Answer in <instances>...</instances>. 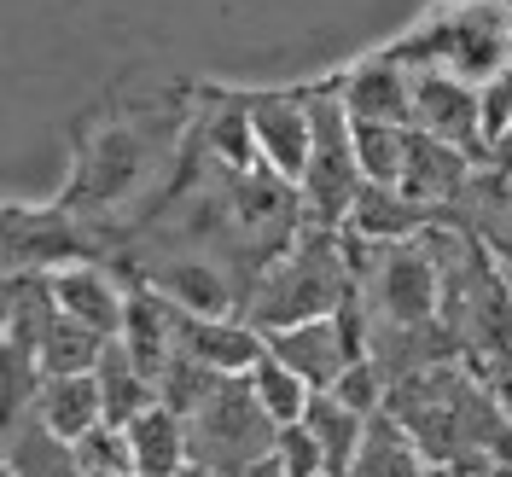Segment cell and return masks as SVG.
I'll return each instance as SVG.
<instances>
[{
    "instance_id": "6",
    "label": "cell",
    "mask_w": 512,
    "mask_h": 477,
    "mask_svg": "<svg viewBox=\"0 0 512 477\" xmlns=\"http://www.w3.org/2000/svg\"><path fill=\"white\" fill-rule=\"evenodd\" d=\"M146 169H152V163H146V140H140V128L128 123V117L94 128V134L82 140V158H76L70 187H64V216H70V210H76V216H99V210L123 204L128 192L140 187Z\"/></svg>"
},
{
    "instance_id": "31",
    "label": "cell",
    "mask_w": 512,
    "mask_h": 477,
    "mask_svg": "<svg viewBox=\"0 0 512 477\" xmlns=\"http://www.w3.org/2000/svg\"><path fill=\"white\" fill-rule=\"evenodd\" d=\"M320 477H326V472H320Z\"/></svg>"
},
{
    "instance_id": "2",
    "label": "cell",
    "mask_w": 512,
    "mask_h": 477,
    "mask_svg": "<svg viewBox=\"0 0 512 477\" xmlns=\"http://www.w3.org/2000/svg\"><path fill=\"white\" fill-rule=\"evenodd\" d=\"M355 303V274H350V239L332 227H303L286 256H274L256 286L245 291L239 320L256 332H280V326H303V320L338 315Z\"/></svg>"
},
{
    "instance_id": "19",
    "label": "cell",
    "mask_w": 512,
    "mask_h": 477,
    "mask_svg": "<svg viewBox=\"0 0 512 477\" xmlns=\"http://www.w3.org/2000/svg\"><path fill=\"white\" fill-rule=\"evenodd\" d=\"M303 431L315 437L326 477H350L355 448H361V437H367V414H355L350 402H338L332 390H315L309 408H303Z\"/></svg>"
},
{
    "instance_id": "20",
    "label": "cell",
    "mask_w": 512,
    "mask_h": 477,
    "mask_svg": "<svg viewBox=\"0 0 512 477\" xmlns=\"http://www.w3.org/2000/svg\"><path fill=\"white\" fill-rule=\"evenodd\" d=\"M128 454H134V477H175L192 466L187 448V425L175 408H146V414L128 425Z\"/></svg>"
},
{
    "instance_id": "10",
    "label": "cell",
    "mask_w": 512,
    "mask_h": 477,
    "mask_svg": "<svg viewBox=\"0 0 512 477\" xmlns=\"http://www.w3.org/2000/svg\"><path fill=\"white\" fill-rule=\"evenodd\" d=\"M169 338H175V361H192L216 379H245L256 355H262V332L245 320H210V315H187L169 303Z\"/></svg>"
},
{
    "instance_id": "8",
    "label": "cell",
    "mask_w": 512,
    "mask_h": 477,
    "mask_svg": "<svg viewBox=\"0 0 512 477\" xmlns=\"http://www.w3.org/2000/svg\"><path fill=\"white\" fill-rule=\"evenodd\" d=\"M239 117L251 134V152L262 169H274L286 187L303 181L309 163V88H274V94H239Z\"/></svg>"
},
{
    "instance_id": "28",
    "label": "cell",
    "mask_w": 512,
    "mask_h": 477,
    "mask_svg": "<svg viewBox=\"0 0 512 477\" xmlns=\"http://www.w3.org/2000/svg\"><path fill=\"white\" fill-rule=\"evenodd\" d=\"M245 477H286V472H280V466H274V454H268V460H262V466H251Z\"/></svg>"
},
{
    "instance_id": "30",
    "label": "cell",
    "mask_w": 512,
    "mask_h": 477,
    "mask_svg": "<svg viewBox=\"0 0 512 477\" xmlns=\"http://www.w3.org/2000/svg\"><path fill=\"white\" fill-rule=\"evenodd\" d=\"M0 477H12V466H0Z\"/></svg>"
},
{
    "instance_id": "26",
    "label": "cell",
    "mask_w": 512,
    "mask_h": 477,
    "mask_svg": "<svg viewBox=\"0 0 512 477\" xmlns=\"http://www.w3.org/2000/svg\"><path fill=\"white\" fill-rule=\"evenodd\" d=\"M478 123H483V152H495V146L507 140V128H512V64L495 70V76L478 88Z\"/></svg>"
},
{
    "instance_id": "21",
    "label": "cell",
    "mask_w": 512,
    "mask_h": 477,
    "mask_svg": "<svg viewBox=\"0 0 512 477\" xmlns=\"http://www.w3.org/2000/svg\"><path fill=\"white\" fill-rule=\"evenodd\" d=\"M94 384H99V408H105V425H134V419L146 414V408H158V384L146 379L128 350L117 338H105V350H99V367H94Z\"/></svg>"
},
{
    "instance_id": "15",
    "label": "cell",
    "mask_w": 512,
    "mask_h": 477,
    "mask_svg": "<svg viewBox=\"0 0 512 477\" xmlns=\"http://www.w3.org/2000/svg\"><path fill=\"white\" fill-rule=\"evenodd\" d=\"M117 344L128 350V361L146 373L152 384H163L169 361H175V338H169V303L152 286H128L123 297V332Z\"/></svg>"
},
{
    "instance_id": "11",
    "label": "cell",
    "mask_w": 512,
    "mask_h": 477,
    "mask_svg": "<svg viewBox=\"0 0 512 477\" xmlns=\"http://www.w3.org/2000/svg\"><path fill=\"white\" fill-rule=\"evenodd\" d=\"M414 70L390 53H373V59L350 64L344 76H332V94L338 105L350 111V123H396V128H414Z\"/></svg>"
},
{
    "instance_id": "14",
    "label": "cell",
    "mask_w": 512,
    "mask_h": 477,
    "mask_svg": "<svg viewBox=\"0 0 512 477\" xmlns=\"http://www.w3.org/2000/svg\"><path fill=\"white\" fill-rule=\"evenodd\" d=\"M431 216L414 198H402L396 187H361L344 216V239L355 245H408V239H425L431 233Z\"/></svg>"
},
{
    "instance_id": "7",
    "label": "cell",
    "mask_w": 512,
    "mask_h": 477,
    "mask_svg": "<svg viewBox=\"0 0 512 477\" xmlns=\"http://www.w3.org/2000/svg\"><path fill=\"white\" fill-rule=\"evenodd\" d=\"M262 350L274 361H286L309 390H332V384L350 373V361L367 355V338H361V309L344 303L338 315L303 320V326H280V332H262Z\"/></svg>"
},
{
    "instance_id": "1",
    "label": "cell",
    "mask_w": 512,
    "mask_h": 477,
    "mask_svg": "<svg viewBox=\"0 0 512 477\" xmlns=\"http://www.w3.org/2000/svg\"><path fill=\"white\" fill-rule=\"evenodd\" d=\"M384 414L396 419L448 477L512 472V408L495 384L472 379L466 367H419L390 384Z\"/></svg>"
},
{
    "instance_id": "27",
    "label": "cell",
    "mask_w": 512,
    "mask_h": 477,
    "mask_svg": "<svg viewBox=\"0 0 512 477\" xmlns=\"http://www.w3.org/2000/svg\"><path fill=\"white\" fill-rule=\"evenodd\" d=\"M274 466L286 477H320L326 466H320V448H315V437L303 431V419L297 425H280L274 431Z\"/></svg>"
},
{
    "instance_id": "17",
    "label": "cell",
    "mask_w": 512,
    "mask_h": 477,
    "mask_svg": "<svg viewBox=\"0 0 512 477\" xmlns=\"http://www.w3.org/2000/svg\"><path fill=\"white\" fill-rule=\"evenodd\" d=\"M350 477H448V472L390 414H373L367 419V437L355 448Z\"/></svg>"
},
{
    "instance_id": "29",
    "label": "cell",
    "mask_w": 512,
    "mask_h": 477,
    "mask_svg": "<svg viewBox=\"0 0 512 477\" xmlns=\"http://www.w3.org/2000/svg\"><path fill=\"white\" fill-rule=\"evenodd\" d=\"M175 477H227V472H210V466H187V472H175Z\"/></svg>"
},
{
    "instance_id": "9",
    "label": "cell",
    "mask_w": 512,
    "mask_h": 477,
    "mask_svg": "<svg viewBox=\"0 0 512 477\" xmlns=\"http://www.w3.org/2000/svg\"><path fill=\"white\" fill-rule=\"evenodd\" d=\"M414 70V128L419 134H431V140H443L454 152H483V123H478V88H466L460 76H448V70H425V64H408Z\"/></svg>"
},
{
    "instance_id": "23",
    "label": "cell",
    "mask_w": 512,
    "mask_h": 477,
    "mask_svg": "<svg viewBox=\"0 0 512 477\" xmlns=\"http://www.w3.org/2000/svg\"><path fill=\"white\" fill-rule=\"evenodd\" d=\"M408 146H414V128L355 123V163H361V181H367V187H396L402 169H408Z\"/></svg>"
},
{
    "instance_id": "25",
    "label": "cell",
    "mask_w": 512,
    "mask_h": 477,
    "mask_svg": "<svg viewBox=\"0 0 512 477\" xmlns=\"http://www.w3.org/2000/svg\"><path fill=\"white\" fill-rule=\"evenodd\" d=\"M70 472L76 477H134V454H128L123 425H94L88 437L70 443Z\"/></svg>"
},
{
    "instance_id": "13",
    "label": "cell",
    "mask_w": 512,
    "mask_h": 477,
    "mask_svg": "<svg viewBox=\"0 0 512 477\" xmlns=\"http://www.w3.org/2000/svg\"><path fill=\"white\" fill-rule=\"evenodd\" d=\"M146 286L158 291L163 303H175V309H187V315H210V320H233L245 309V291L227 280L222 268L210 262V256H181V262H169L163 274H152Z\"/></svg>"
},
{
    "instance_id": "3",
    "label": "cell",
    "mask_w": 512,
    "mask_h": 477,
    "mask_svg": "<svg viewBox=\"0 0 512 477\" xmlns=\"http://www.w3.org/2000/svg\"><path fill=\"white\" fill-rule=\"evenodd\" d=\"M402 64L448 70L466 88H483L495 70L512 64V0H454L443 12H431L408 41L384 47Z\"/></svg>"
},
{
    "instance_id": "22",
    "label": "cell",
    "mask_w": 512,
    "mask_h": 477,
    "mask_svg": "<svg viewBox=\"0 0 512 477\" xmlns=\"http://www.w3.org/2000/svg\"><path fill=\"white\" fill-rule=\"evenodd\" d=\"M245 390H251V402L262 408V419H268L274 431H280V425H297L303 408H309V396H315V390L286 367V361H274L268 350L245 367Z\"/></svg>"
},
{
    "instance_id": "16",
    "label": "cell",
    "mask_w": 512,
    "mask_h": 477,
    "mask_svg": "<svg viewBox=\"0 0 512 477\" xmlns=\"http://www.w3.org/2000/svg\"><path fill=\"white\" fill-rule=\"evenodd\" d=\"M35 425H41L53 443H64V448L76 443V437H88L94 425H105L94 373H59V379H41V390H35Z\"/></svg>"
},
{
    "instance_id": "12",
    "label": "cell",
    "mask_w": 512,
    "mask_h": 477,
    "mask_svg": "<svg viewBox=\"0 0 512 477\" xmlns=\"http://www.w3.org/2000/svg\"><path fill=\"white\" fill-rule=\"evenodd\" d=\"M47 297H53V309L64 320L88 326L94 338H117L123 332L128 286H117L111 268H99V262H64V268H53L47 274Z\"/></svg>"
},
{
    "instance_id": "5",
    "label": "cell",
    "mask_w": 512,
    "mask_h": 477,
    "mask_svg": "<svg viewBox=\"0 0 512 477\" xmlns=\"http://www.w3.org/2000/svg\"><path fill=\"white\" fill-rule=\"evenodd\" d=\"M373 262L361 268V286L373 315L390 332H431L437 309H443V274H437V245L431 233L408 239V245H373Z\"/></svg>"
},
{
    "instance_id": "24",
    "label": "cell",
    "mask_w": 512,
    "mask_h": 477,
    "mask_svg": "<svg viewBox=\"0 0 512 477\" xmlns=\"http://www.w3.org/2000/svg\"><path fill=\"white\" fill-rule=\"evenodd\" d=\"M99 350H105V338H94L88 326H76V320H64L59 309H53L35 361H41V379H59V373H94Z\"/></svg>"
},
{
    "instance_id": "18",
    "label": "cell",
    "mask_w": 512,
    "mask_h": 477,
    "mask_svg": "<svg viewBox=\"0 0 512 477\" xmlns=\"http://www.w3.org/2000/svg\"><path fill=\"white\" fill-rule=\"evenodd\" d=\"M466 175H472V158H466V152H454V146H443V140H431V134L414 128L408 169H402L396 192L414 198V204H425V210H437L443 198H454V192L466 187Z\"/></svg>"
},
{
    "instance_id": "4",
    "label": "cell",
    "mask_w": 512,
    "mask_h": 477,
    "mask_svg": "<svg viewBox=\"0 0 512 477\" xmlns=\"http://www.w3.org/2000/svg\"><path fill=\"white\" fill-rule=\"evenodd\" d=\"M361 187L367 181H361V163H355V123L338 105L332 82H320V88H309V163H303V181H297L303 227L344 233V216H350Z\"/></svg>"
}]
</instances>
